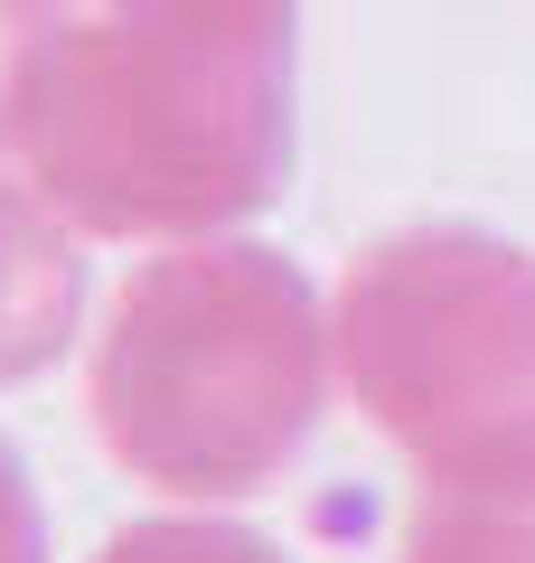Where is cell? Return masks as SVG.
<instances>
[{
  "instance_id": "6da1fadb",
  "label": "cell",
  "mask_w": 535,
  "mask_h": 563,
  "mask_svg": "<svg viewBox=\"0 0 535 563\" xmlns=\"http://www.w3.org/2000/svg\"><path fill=\"white\" fill-rule=\"evenodd\" d=\"M0 161L85 244L236 235L292 169V0H57L0 85Z\"/></svg>"
},
{
  "instance_id": "8992f818",
  "label": "cell",
  "mask_w": 535,
  "mask_h": 563,
  "mask_svg": "<svg viewBox=\"0 0 535 563\" xmlns=\"http://www.w3.org/2000/svg\"><path fill=\"white\" fill-rule=\"evenodd\" d=\"M85 563H292L273 536L217 517V507H160V517H132L95 544Z\"/></svg>"
},
{
  "instance_id": "3957f363",
  "label": "cell",
  "mask_w": 535,
  "mask_h": 563,
  "mask_svg": "<svg viewBox=\"0 0 535 563\" xmlns=\"http://www.w3.org/2000/svg\"><path fill=\"white\" fill-rule=\"evenodd\" d=\"M338 395L414 479L535 461V244L489 225H404L338 282Z\"/></svg>"
},
{
  "instance_id": "ba28073f",
  "label": "cell",
  "mask_w": 535,
  "mask_h": 563,
  "mask_svg": "<svg viewBox=\"0 0 535 563\" xmlns=\"http://www.w3.org/2000/svg\"><path fill=\"white\" fill-rule=\"evenodd\" d=\"M47 10H57V0H0V85H10V66H20L29 29H39Z\"/></svg>"
},
{
  "instance_id": "7a4b0ae2",
  "label": "cell",
  "mask_w": 535,
  "mask_h": 563,
  "mask_svg": "<svg viewBox=\"0 0 535 563\" xmlns=\"http://www.w3.org/2000/svg\"><path fill=\"white\" fill-rule=\"evenodd\" d=\"M338 395V320L292 254L244 235L151 244L85 357L103 461L170 507L263 498Z\"/></svg>"
},
{
  "instance_id": "52a82bcc",
  "label": "cell",
  "mask_w": 535,
  "mask_h": 563,
  "mask_svg": "<svg viewBox=\"0 0 535 563\" xmlns=\"http://www.w3.org/2000/svg\"><path fill=\"white\" fill-rule=\"evenodd\" d=\"M0 563H57V544H47V507H39V479H29V461L10 451V432H0Z\"/></svg>"
},
{
  "instance_id": "277c9868",
  "label": "cell",
  "mask_w": 535,
  "mask_h": 563,
  "mask_svg": "<svg viewBox=\"0 0 535 563\" xmlns=\"http://www.w3.org/2000/svg\"><path fill=\"white\" fill-rule=\"evenodd\" d=\"M85 320V235L0 161V395L39 385Z\"/></svg>"
},
{
  "instance_id": "5b68a950",
  "label": "cell",
  "mask_w": 535,
  "mask_h": 563,
  "mask_svg": "<svg viewBox=\"0 0 535 563\" xmlns=\"http://www.w3.org/2000/svg\"><path fill=\"white\" fill-rule=\"evenodd\" d=\"M395 563H535V461L414 479Z\"/></svg>"
}]
</instances>
